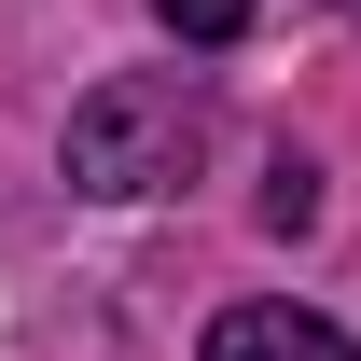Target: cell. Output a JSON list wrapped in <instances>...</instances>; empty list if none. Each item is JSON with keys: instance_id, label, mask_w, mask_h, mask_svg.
<instances>
[{"instance_id": "cell-1", "label": "cell", "mask_w": 361, "mask_h": 361, "mask_svg": "<svg viewBox=\"0 0 361 361\" xmlns=\"http://www.w3.org/2000/svg\"><path fill=\"white\" fill-rule=\"evenodd\" d=\"M195 153H209V97L180 84V70H111V84L70 111V139H56L70 195H97V209L180 195V180H195Z\"/></svg>"}, {"instance_id": "cell-2", "label": "cell", "mask_w": 361, "mask_h": 361, "mask_svg": "<svg viewBox=\"0 0 361 361\" xmlns=\"http://www.w3.org/2000/svg\"><path fill=\"white\" fill-rule=\"evenodd\" d=\"M209 361H361L334 319H306V306H223L209 319Z\"/></svg>"}, {"instance_id": "cell-3", "label": "cell", "mask_w": 361, "mask_h": 361, "mask_svg": "<svg viewBox=\"0 0 361 361\" xmlns=\"http://www.w3.org/2000/svg\"><path fill=\"white\" fill-rule=\"evenodd\" d=\"M153 28H167V42H236L250 0H153Z\"/></svg>"}, {"instance_id": "cell-4", "label": "cell", "mask_w": 361, "mask_h": 361, "mask_svg": "<svg viewBox=\"0 0 361 361\" xmlns=\"http://www.w3.org/2000/svg\"><path fill=\"white\" fill-rule=\"evenodd\" d=\"M319 223V167H278L264 180V236H306Z\"/></svg>"}]
</instances>
